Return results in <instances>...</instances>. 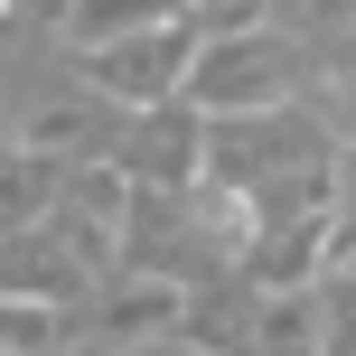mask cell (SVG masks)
Returning a JSON list of instances; mask_svg holds the SVG:
<instances>
[{
  "label": "cell",
  "instance_id": "obj_2",
  "mask_svg": "<svg viewBox=\"0 0 356 356\" xmlns=\"http://www.w3.org/2000/svg\"><path fill=\"white\" fill-rule=\"evenodd\" d=\"M160 0H75V29L85 38H113V29H131V19H150Z\"/></svg>",
  "mask_w": 356,
  "mask_h": 356
},
{
  "label": "cell",
  "instance_id": "obj_1",
  "mask_svg": "<svg viewBox=\"0 0 356 356\" xmlns=\"http://www.w3.org/2000/svg\"><path fill=\"white\" fill-rule=\"evenodd\" d=\"M47 338H56L47 300H0V356H47Z\"/></svg>",
  "mask_w": 356,
  "mask_h": 356
},
{
  "label": "cell",
  "instance_id": "obj_3",
  "mask_svg": "<svg viewBox=\"0 0 356 356\" xmlns=\"http://www.w3.org/2000/svg\"><path fill=\"white\" fill-rule=\"evenodd\" d=\"M0 19H10V0H0Z\"/></svg>",
  "mask_w": 356,
  "mask_h": 356
}]
</instances>
